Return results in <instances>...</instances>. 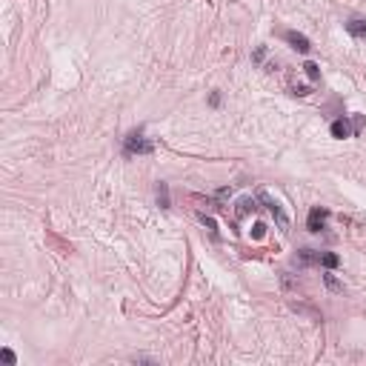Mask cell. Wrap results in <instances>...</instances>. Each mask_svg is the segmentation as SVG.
Masks as SVG:
<instances>
[{
    "label": "cell",
    "mask_w": 366,
    "mask_h": 366,
    "mask_svg": "<svg viewBox=\"0 0 366 366\" xmlns=\"http://www.w3.org/2000/svg\"><path fill=\"white\" fill-rule=\"evenodd\" d=\"M0 360H3V363H9V366L18 363V357H15V352H12V349H0Z\"/></svg>",
    "instance_id": "9"
},
{
    "label": "cell",
    "mask_w": 366,
    "mask_h": 366,
    "mask_svg": "<svg viewBox=\"0 0 366 366\" xmlns=\"http://www.w3.org/2000/svg\"><path fill=\"white\" fill-rule=\"evenodd\" d=\"M123 152L129 155V158H132V155H152V152H155V143L143 137V129H134V132L126 134Z\"/></svg>",
    "instance_id": "1"
},
{
    "label": "cell",
    "mask_w": 366,
    "mask_h": 366,
    "mask_svg": "<svg viewBox=\"0 0 366 366\" xmlns=\"http://www.w3.org/2000/svg\"><path fill=\"white\" fill-rule=\"evenodd\" d=\"M304 71L309 75V81H321V69H318V63L306 60V63H304Z\"/></svg>",
    "instance_id": "8"
},
{
    "label": "cell",
    "mask_w": 366,
    "mask_h": 366,
    "mask_svg": "<svg viewBox=\"0 0 366 366\" xmlns=\"http://www.w3.org/2000/svg\"><path fill=\"white\" fill-rule=\"evenodd\" d=\"M158 203H161L163 209H169V186H166V183H158Z\"/></svg>",
    "instance_id": "7"
},
{
    "label": "cell",
    "mask_w": 366,
    "mask_h": 366,
    "mask_svg": "<svg viewBox=\"0 0 366 366\" xmlns=\"http://www.w3.org/2000/svg\"><path fill=\"white\" fill-rule=\"evenodd\" d=\"M323 277H326V286H329V289H335V292H343V286H340L332 275H323Z\"/></svg>",
    "instance_id": "10"
},
{
    "label": "cell",
    "mask_w": 366,
    "mask_h": 366,
    "mask_svg": "<svg viewBox=\"0 0 366 366\" xmlns=\"http://www.w3.org/2000/svg\"><path fill=\"white\" fill-rule=\"evenodd\" d=\"M340 258L338 255H332V252H321V258H318V266H326V269H338Z\"/></svg>",
    "instance_id": "6"
},
{
    "label": "cell",
    "mask_w": 366,
    "mask_h": 366,
    "mask_svg": "<svg viewBox=\"0 0 366 366\" xmlns=\"http://www.w3.org/2000/svg\"><path fill=\"white\" fill-rule=\"evenodd\" d=\"M346 32L357 40H366V18H349L346 20Z\"/></svg>",
    "instance_id": "5"
},
{
    "label": "cell",
    "mask_w": 366,
    "mask_h": 366,
    "mask_svg": "<svg viewBox=\"0 0 366 366\" xmlns=\"http://www.w3.org/2000/svg\"><path fill=\"white\" fill-rule=\"evenodd\" d=\"M326 221H329V209L315 206L312 212H309V217H306V229L309 232H321V229H326Z\"/></svg>",
    "instance_id": "2"
},
{
    "label": "cell",
    "mask_w": 366,
    "mask_h": 366,
    "mask_svg": "<svg viewBox=\"0 0 366 366\" xmlns=\"http://www.w3.org/2000/svg\"><path fill=\"white\" fill-rule=\"evenodd\" d=\"M286 43L292 46L295 52H301V54H309V49H312V43H309V37L306 35H301V32H286Z\"/></svg>",
    "instance_id": "4"
},
{
    "label": "cell",
    "mask_w": 366,
    "mask_h": 366,
    "mask_svg": "<svg viewBox=\"0 0 366 366\" xmlns=\"http://www.w3.org/2000/svg\"><path fill=\"white\" fill-rule=\"evenodd\" d=\"M263 54H266V49H258V52H255V63L263 60Z\"/></svg>",
    "instance_id": "12"
},
{
    "label": "cell",
    "mask_w": 366,
    "mask_h": 366,
    "mask_svg": "<svg viewBox=\"0 0 366 366\" xmlns=\"http://www.w3.org/2000/svg\"><path fill=\"white\" fill-rule=\"evenodd\" d=\"M329 132H332V137L343 140V137H352V134H355V123H349L346 117H338V120H332Z\"/></svg>",
    "instance_id": "3"
},
{
    "label": "cell",
    "mask_w": 366,
    "mask_h": 366,
    "mask_svg": "<svg viewBox=\"0 0 366 366\" xmlns=\"http://www.w3.org/2000/svg\"><path fill=\"white\" fill-rule=\"evenodd\" d=\"M263 229H266L263 224H255V232H252V235H255V241H260V238H263Z\"/></svg>",
    "instance_id": "11"
}]
</instances>
